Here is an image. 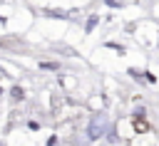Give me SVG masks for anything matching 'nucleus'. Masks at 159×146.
Returning a JSON list of instances; mask_svg holds the SVG:
<instances>
[{
	"label": "nucleus",
	"mask_w": 159,
	"mask_h": 146,
	"mask_svg": "<svg viewBox=\"0 0 159 146\" xmlns=\"http://www.w3.org/2000/svg\"><path fill=\"white\" fill-rule=\"evenodd\" d=\"M10 97H12L15 101H17V99H22V89H20V87H12V92H10Z\"/></svg>",
	"instance_id": "20e7f679"
},
{
	"label": "nucleus",
	"mask_w": 159,
	"mask_h": 146,
	"mask_svg": "<svg viewBox=\"0 0 159 146\" xmlns=\"http://www.w3.org/2000/svg\"><path fill=\"white\" fill-rule=\"evenodd\" d=\"M107 47H109V49H114V52H119V54H124V47H122V45H117V42H107Z\"/></svg>",
	"instance_id": "7ed1b4c3"
},
{
	"label": "nucleus",
	"mask_w": 159,
	"mask_h": 146,
	"mask_svg": "<svg viewBox=\"0 0 159 146\" xmlns=\"http://www.w3.org/2000/svg\"><path fill=\"white\" fill-rule=\"evenodd\" d=\"M45 12H47L50 17H67V15L62 12V10H45Z\"/></svg>",
	"instance_id": "39448f33"
},
{
	"label": "nucleus",
	"mask_w": 159,
	"mask_h": 146,
	"mask_svg": "<svg viewBox=\"0 0 159 146\" xmlns=\"http://www.w3.org/2000/svg\"><path fill=\"white\" fill-rule=\"evenodd\" d=\"M40 67H42V69H57V64H55V62H42Z\"/></svg>",
	"instance_id": "423d86ee"
},
{
	"label": "nucleus",
	"mask_w": 159,
	"mask_h": 146,
	"mask_svg": "<svg viewBox=\"0 0 159 146\" xmlns=\"http://www.w3.org/2000/svg\"><path fill=\"white\" fill-rule=\"evenodd\" d=\"M97 20H99V15H92V17L87 20V32H92V27L97 25Z\"/></svg>",
	"instance_id": "f03ea898"
},
{
	"label": "nucleus",
	"mask_w": 159,
	"mask_h": 146,
	"mask_svg": "<svg viewBox=\"0 0 159 146\" xmlns=\"http://www.w3.org/2000/svg\"><path fill=\"white\" fill-rule=\"evenodd\" d=\"M107 129H109L107 116H104V114H97V116H92V121H89L87 136H89V139H102V136L107 134Z\"/></svg>",
	"instance_id": "f257e3e1"
}]
</instances>
